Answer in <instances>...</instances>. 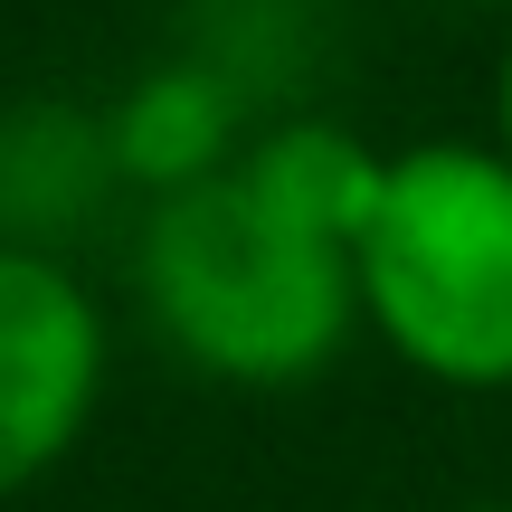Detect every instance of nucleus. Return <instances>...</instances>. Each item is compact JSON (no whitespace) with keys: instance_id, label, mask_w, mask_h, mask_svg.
I'll list each match as a JSON object with an SVG mask.
<instances>
[{"instance_id":"f257e3e1","label":"nucleus","mask_w":512,"mask_h":512,"mask_svg":"<svg viewBox=\"0 0 512 512\" xmlns=\"http://www.w3.org/2000/svg\"><path fill=\"white\" fill-rule=\"evenodd\" d=\"M380 152L342 124H285L219 171H190L143 228V294L162 332L219 380H304L361 313V238Z\"/></svg>"},{"instance_id":"f03ea898","label":"nucleus","mask_w":512,"mask_h":512,"mask_svg":"<svg viewBox=\"0 0 512 512\" xmlns=\"http://www.w3.org/2000/svg\"><path fill=\"white\" fill-rule=\"evenodd\" d=\"M361 313L446 389L512 380V152L408 143L380 162L351 238Z\"/></svg>"},{"instance_id":"7ed1b4c3","label":"nucleus","mask_w":512,"mask_h":512,"mask_svg":"<svg viewBox=\"0 0 512 512\" xmlns=\"http://www.w3.org/2000/svg\"><path fill=\"white\" fill-rule=\"evenodd\" d=\"M105 389V313L57 256L0 247V494L76 446Z\"/></svg>"},{"instance_id":"20e7f679","label":"nucleus","mask_w":512,"mask_h":512,"mask_svg":"<svg viewBox=\"0 0 512 512\" xmlns=\"http://www.w3.org/2000/svg\"><path fill=\"white\" fill-rule=\"evenodd\" d=\"M494 124H503V152H512V48H503V76H494Z\"/></svg>"}]
</instances>
